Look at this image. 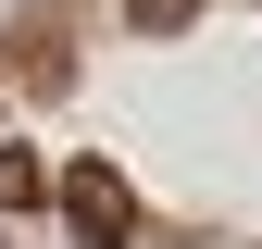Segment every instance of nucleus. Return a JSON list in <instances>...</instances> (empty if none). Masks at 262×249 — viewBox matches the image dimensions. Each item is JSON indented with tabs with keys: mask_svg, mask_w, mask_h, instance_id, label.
Listing matches in <instances>:
<instances>
[{
	"mask_svg": "<svg viewBox=\"0 0 262 249\" xmlns=\"http://www.w3.org/2000/svg\"><path fill=\"white\" fill-rule=\"evenodd\" d=\"M38 200H50V162L25 137H0V212H38Z\"/></svg>",
	"mask_w": 262,
	"mask_h": 249,
	"instance_id": "2",
	"label": "nucleus"
},
{
	"mask_svg": "<svg viewBox=\"0 0 262 249\" xmlns=\"http://www.w3.org/2000/svg\"><path fill=\"white\" fill-rule=\"evenodd\" d=\"M50 187H62L75 249H125V237H138V200H125V175H113V162H62Z\"/></svg>",
	"mask_w": 262,
	"mask_h": 249,
	"instance_id": "1",
	"label": "nucleus"
},
{
	"mask_svg": "<svg viewBox=\"0 0 262 249\" xmlns=\"http://www.w3.org/2000/svg\"><path fill=\"white\" fill-rule=\"evenodd\" d=\"M125 13H138V25H150V38H175V25H187V13H200V0H125Z\"/></svg>",
	"mask_w": 262,
	"mask_h": 249,
	"instance_id": "3",
	"label": "nucleus"
}]
</instances>
